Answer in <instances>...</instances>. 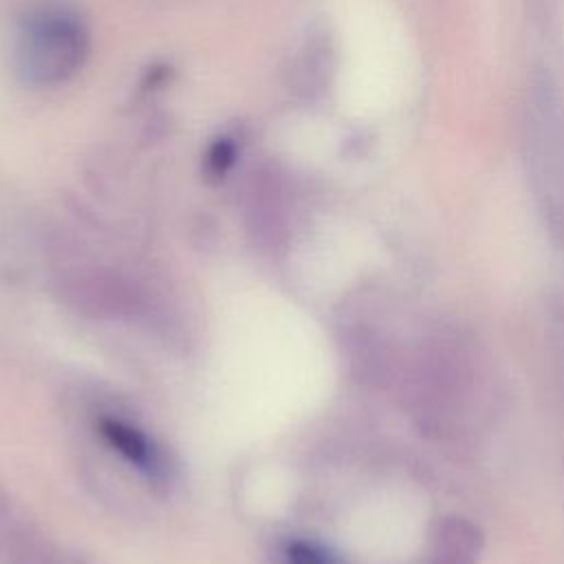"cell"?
<instances>
[{
	"mask_svg": "<svg viewBox=\"0 0 564 564\" xmlns=\"http://www.w3.org/2000/svg\"><path fill=\"white\" fill-rule=\"evenodd\" d=\"M90 53L86 18L68 2L46 0L18 22L13 37V66L33 88H53L75 77Z\"/></svg>",
	"mask_w": 564,
	"mask_h": 564,
	"instance_id": "cell-1",
	"label": "cell"
},
{
	"mask_svg": "<svg viewBox=\"0 0 564 564\" xmlns=\"http://www.w3.org/2000/svg\"><path fill=\"white\" fill-rule=\"evenodd\" d=\"M99 434L115 452H119L134 467L143 469V471H152L156 467V449L148 441V436L143 432H139L137 427H132L119 419L106 416L99 421Z\"/></svg>",
	"mask_w": 564,
	"mask_h": 564,
	"instance_id": "cell-2",
	"label": "cell"
},
{
	"mask_svg": "<svg viewBox=\"0 0 564 564\" xmlns=\"http://www.w3.org/2000/svg\"><path fill=\"white\" fill-rule=\"evenodd\" d=\"M240 152V139L231 132L218 134L205 150L203 156V170L205 176L212 181H220L227 176V172L234 167Z\"/></svg>",
	"mask_w": 564,
	"mask_h": 564,
	"instance_id": "cell-3",
	"label": "cell"
},
{
	"mask_svg": "<svg viewBox=\"0 0 564 564\" xmlns=\"http://www.w3.org/2000/svg\"><path fill=\"white\" fill-rule=\"evenodd\" d=\"M286 560L289 564H330V560L311 542L293 540L286 546Z\"/></svg>",
	"mask_w": 564,
	"mask_h": 564,
	"instance_id": "cell-4",
	"label": "cell"
}]
</instances>
